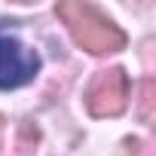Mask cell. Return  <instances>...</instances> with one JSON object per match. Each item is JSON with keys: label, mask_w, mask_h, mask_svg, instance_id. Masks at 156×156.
Here are the masks:
<instances>
[{"label": "cell", "mask_w": 156, "mask_h": 156, "mask_svg": "<svg viewBox=\"0 0 156 156\" xmlns=\"http://www.w3.org/2000/svg\"><path fill=\"white\" fill-rule=\"evenodd\" d=\"M58 19L67 25L70 37L76 40V46L89 49L92 55H107L126 46V34L92 3L83 0H61L55 6Z\"/></svg>", "instance_id": "1"}, {"label": "cell", "mask_w": 156, "mask_h": 156, "mask_svg": "<svg viewBox=\"0 0 156 156\" xmlns=\"http://www.w3.org/2000/svg\"><path fill=\"white\" fill-rule=\"evenodd\" d=\"M40 70V58L16 37H0V89L28 86Z\"/></svg>", "instance_id": "3"}, {"label": "cell", "mask_w": 156, "mask_h": 156, "mask_svg": "<svg viewBox=\"0 0 156 156\" xmlns=\"http://www.w3.org/2000/svg\"><path fill=\"white\" fill-rule=\"evenodd\" d=\"M129 104V73L122 67L101 70L86 89V110L92 116H119Z\"/></svg>", "instance_id": "2"}, {"label": "cell", "mask_w": 156, "mask_h": 156, "mask_svg": "<svg viewBox=\"0 0 156 156\" xmlns=\"http://www.w3.org/2000/svg\"><path fill=\"white\" fill-rule=\"evenodd\" d=\"M0 132H3V119H0Z\"/></svg>", "instance_id": "5"}, {"label": "cell", "mask_w": 156, "mask_h": 156, "mask_svg": "<svg viewBox=\"0 0 156 156\" xmlns=\"http://www.w3.org/2000/svg\"><path fill=\"white\" fill-rule=\"evenodd\" d=\"M126 150H129V156H138V141H126Z\"/></svg>", "instance_id": "4"}]
</instances>
